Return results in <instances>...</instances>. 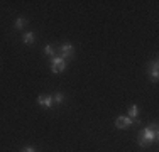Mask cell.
<instances>
[{
	"instance_id": "obj_6",
	"label": "cell",
	"mask_w": 159,
	"mask_h": 152,
	"mask_svg": "<svg viewBox=\"0 0 159 152\" xmlns=\"http://www.w3.org/2000/svg\"><path fill=\"white\" fill-rule=\"evenodd\" d=\"M149 74H151V79L156 83L157 78H159V63H157V59H154L152 63H151V66H149Z\"/></svg>"
},
{
	"instance_id": "obj_10",
	"label": "cell",
	"mask_w": 159,
	"mask_h": 152,
	"mask_svg": "<svg viewBox=\"0 0 159 152\" xmlns=\"http://www.w3.org/2000/svg\"><path fill=\"white\" fill-rule=\"evenodd\" d=\"M44 54H46V56H51V58H52V56H54V54H56V51H54V47H52V46H51V44H48V46H46V47H44Z\"/></svg>"
},
{
	"instance_id": "obj_2",
	"label": "cell",
	"mask_w": 159,
	"mask_h": 152,
	"mask_svg": "<svg viewBox=\"0 0 159 152\" xmlns=\"http://www.w3.org/2000/svg\"><path fill=\"white\" fill-rule=\"evenodd\" d=\"M64 69H66V59H63L58 54H54L51 58V71L58 74V73H63Z\"/></svg>"
},
{
	"instance_id": "obj_3",
	"label": "cell",
	"mask_w": 159,
	"mask_h": 152,
	"mask_svg": "<svg viewBox=\"0 0 159 152\" xmlns=\"http://www.w3.org/2000/svg\"><path fill=\"white\" fill-rule=\"evenodd\" d=\"M73 54H75V47H73V44L66 42V44H61V46H59V49H58V56H59V58L66 59V58H71Z\"/></svg>"
},
{
	"instance_id": "obj_1",
	"label": "cell",
	"mask_w": 159,
	"mask_h": 152,
	"mask_svg": "<svg viewBox=\"0 0 159 152\" xmlns=\"http://www.w3.org/2000/svg\"><path fill=\"white\" fill-rule=\"evenodd\" d=\"M159 137V132H157V123H152L151 127H146L139 132V137H137V144L141 147H149L152 142H156Z\"/></svg>"
},
{
	"instance_id": "obj_4",
	"label": "cell",
	"mask_w": 159,
	"mask_h": 152,
	"mask_svg": "<svg viewBox=\"0 0 159 152\" xmlns=\"http://www.w3.org/2000/svg\"><path fill=\"white\" fill-rule=\"evenodd\" d=\"M130 125H134V120L129 117H117L115 118V127L117 128H129Z\"/></svg>"
},
{
	"instance_id": "obj_12",
	"label": "cell",
	"mask_w": 159,
	"mask_h": 152,
	"mask_svg": "<svg viewBox=\"0 0 159 152\" xmlns=\"http://www.w3.org/2000/svg\"><path fill=\"white\" fill-rule=\"evenodd\" d=\"M20 152H36V149H34V147H24Z\"/></svg>"
},
{
	"instance_id": "obj_8",
	"label": "cell",
	"mask_w": 159,
	"mask_h": 152,
	"mask_svg": "<svg viewBox=\"0 0 159 152\" xmlns=\"http://www.w3.org/2000/svg\"><path fill=\"white\" fill-rule=\"evenodd\" d=\"M34 39H36V36H34V32H25L24 37H22V41H24L25 44H34Z\"/></svg>"
},
{
	"instance_id": "obj_9",
	"label": "cell",
	"mask_w": 159,
	"mask_h": 152,
	"mask_svg": "<svg viewBox=\"0 0 159 152\" xmlns=\"http://www.w3.org/2000/svg\"><path fill=\"white\" fill-rule=\"evenodd\" d=\"M25 25H27V19H25V17H17L14 27H16V29H22V27H25Z\"/></svg>"
},
{
	"instance_id": "obj_11",
	"label": "cell",
	"mask_w": 159,
	"mask_h": 152,
	"mask_svg": "<svg viewBox=\"0 0 159 152\" xmlns=\"http://www.w3.org/2000/svg\"><path fill=\"white\" fill-rule=\"evenodd\" d=\"M52 100H54V103H63V101H64V95L63 93H56V95H52Z\"/></svg>"
},
{
	"instance_id": "obj_5",
	"label": "cell",
	"mask_w": 159,
	"mask_h": 152,
	"mask_svg": "<svg viewBox=\"0 0 159 152\" xmlns=\"http://www.w3.org/2000/svg\"><path fill=\"white\" fill-rule=\"evenodd\" d=\"M37 103H39L41 106H44V108H51V106L54 105L52 95H39V98H37Z\"/></svg>"
},
{
	"instance_id": "obj_7",
	"label": "cell",
	"mask_w": 159,
	"mask_h": 152,
	"mask_svg": "<svg viewBox=\"0 0 159 152\" xmlns=\"http://www.w3.org/2000/svg\"><path fill=\"white\" fill-rule=\"evenodd\" d=\"M137 115H139V106L137 105H130V106H129V118L135 120V118H137Z\"/></svg>"
}]
</instances>
